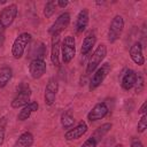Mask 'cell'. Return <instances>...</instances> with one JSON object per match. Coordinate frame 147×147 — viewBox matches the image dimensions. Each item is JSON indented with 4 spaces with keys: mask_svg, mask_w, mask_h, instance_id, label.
<instances>
[{
    "mask_svg": "<svg viewBox=\"0 0 147 147\" xmlns=\"http://www.w3.org/2000/svg\"><path fill=\"white\" fill-rule=\"evenodd\" d=\"M31 40H32V36L29 32H22L15 38L11 46V55L15 60H20L24 55V52L26 47L30 45Z\"/></svg>",
    "mask_w": 147,
    "mask_h": 147,
    "instance_id": "obj_1",
    "label": "cell"
},
{
    "mask_svg": "<svg viewBox=\"0 0 147 147\" xmlns=\"http://www.w3.org/2000/svg\"><path fill=\"white\" fill-rule=\"evenodd\" d=\"M60 55L62 59V62L64 64H68L71 62V60L76 55V40L72 36H65L60 45Z\"/></svg>",
    "mask_w": 147,
    "mask_h": 147,
    "instance_id": "obj_2",
    "label": "cell"
},
{
    "mask_svg": "<svg viewBox=\"0 0 147 147\" xmlns=\"http://www.w3.org/2000/svg\"><path fill=\"white\" fill-rule=\"evenodd\" d=\"M107 55V46L105 44H100L96 46V48L93 51L92 55L88 59V62L86 64V74L91 75L93 74L102 63Z\"/></svg>",
    "mask_w": 147,
    "mask_h": 147,
    "instance_id": "obj_3",
    "label": "cell"
},
{
    "mask_svg": "<svg viewBox=\"0 0 147 147\" xmlns=\"http://www.w3.org/2000/svg\"><path fill=\"white\" fill-rule=\"evenodd\" d=\"M111 70V67H110V63L106 62L103 64H101L92 75L90 82H88V90L90 91H94L95 88H98L102 83L103 80L106 79V77L108 76V74L110 72Z\"/></svg>",
    "mask_w": 147,
    "mask_h": 147,
    "instance_id": "obj_4",
    "label": "cell"
},
{
    "mask_svg": "<svg viewBox=\"0 0 147 147\" xmlns=\"http://www.w3.org/2000/svg\"><path fill=\"white\" fill-rule=\"evenodd\" d=\"M30 99H31V90H30L29 85L28 84H21L17 87V94L11 100L10 106L14 109L22 108L30 102Z\"/></svg>",
    "mask_w": 147,
    "mask_h": 147,
    "instance_id": "obj_5",
    "label": "cell"
},
{
    "mask_svg": "<svg viewBox=\"0 0 147 147\" xmlns=\"http://www.w3.org/2000/svg\"><path fill=\"white\" fill-rule=\"evenodd\" d=\"M124 30V18L121 15H115L110 22L109 29H108V41L110 44H114L122 36V32Z\"/></svg>",
    "mask_w": 147,
    "mask_h": 147,
    "instance_id": "obj_6",
    "label": "cell"
},
{
    "mask_svg": "<svg viewBox=\"0 0 147 147\" xmlns=\"http://www.w3.org/2000/svg\"><path fill=\"white\" fill-rule=\"evenodd\" d=\"M70 20H71V16H70V13L68 11H64L62 14H60L57 16V18L54 21V23L49 26L48 29V33L54 37V36H60L61 32H63L68 25L70 24Z\"/></svg>",
    "mask_w": 147,
    "mask_h": 147,
    "instance_id": "obj_7",
    "label": "cell"
},
{
    "mask_svg": "<svg viewBox=\"0 0 147 147\" xmlns=\"http://www.w3.org/2000/svg\"><path fill=\"white\" fill-rule=\"evenodd\" d=\"M17 13H18V8H17L16 3H10V5L6 6L0 11V24L5 29L9 28L13 24V22L15 21Z\"/></svg>",
    "mask_w": 147,
    "mask_h": 147,
    "instance_id": "obj_8",
    "label": "cell"
},
{
    "mask_svg": "<svg viewBox=\"0 0 147 147\" xmlns=\"http://www.w3.org/2000/svg\"><path fill=\"white\" fill-rule=\"evenodd\" d=\"M57 91H59V83H57V80L54 77L49 78L47 84H46L45 93H44V101H45L46 106H53L55 103Z\"/></svg>",
    "mask_w": 147,
    "mask_h": 147,
    "instance_id": "obj_9",
    "label": "cell"
},
{
    "mask_svg": "<svg viewBox=\"0 0 147 147\" xmlns=\"http://www.w3.org/2000/svg\"><path fill=\"white\" fill-rule=\"evenodd\" d=\"M47 64L44 59H33L29 64V72L33 79H39L46 74Z\"/></svg>",
    "mask_w": 147,
    "mask_h": 147,
    "instance_id": "obj_10",
    "label": "cell"
},
{
    "mask_svg": "<svg viewBox=\"0 0 147 147\" xmlns=\"http://www.w3.org/2000/svg\"><path fill=\"white\" fill-rule=\"evenodd\" d=\"M109 113V108L106 102H98L94 105V107L88 111L87 119L88 122H96L99 119L105 118Z\"/></svg>",
    "mask_w": 147,
    "mask_h": 147,
    "instance_id": "obj_11",
    "label": "cell"
},
{
    "mask_svg": "<svg viewBox=\"0 0 147 147\" xmlns=\"http://www.w3.org/2000/svg\"><path fill=\"white\" fill-rule=\"evenodd\" d=\"M87 124L84 121H80L76 126L69 129L65 133H64V139L67 141H72V140H77L79 138H82L86 132H87Z\"/></svg>",
    "mask_w": 147,
    "mask_h": 147,
    "instance_id": "obj_12",
    "label": "cell"
},
{
    "mask_svg": "<svg viewBox=\"0 0 147 147\" xmlns=\"http://www.w3.org/2000/svg\"><path fill=\"white\" fill-rule=\"evenodd\" d=\"M88 22H90V13H88V9L87 8H83L78 15H77V18H76V22H75V30L77 33H83L87 25H88Z\"/></svg>",
    "mask_w": 147,
    "mask_h": 147,
    "instance_id": "obj_13",
    "label": "cell"
},
{
    "mask_svg": "<svg viewBox=\"0 0 147 147\" xmlns=\"http://www.w3.org/2000/svg\"><path fill=\"white\" fill-rule=\"evenodd\" d=\"M131 60L137 64V65H144L145 64V56L142 53V45L140 41H136L129 51Z\"/></svg>",
    "mask_w": 147,
    "mask_h": 147,
    "instance_id": "obj_14",
    "label": "cell"
},
{
    "mask_svg": "<svg viewBox=\"0 0 147 147\" xmlns=\"http://www.w3.org/2000/svg\"><path fill=\"white\" fill-rule=\"evenodd\" d=\"M137 82V72L132 69H126L121 79V86L125 91H130L134 87Z\"/></svg>",
    "mask_w": 147,
    "mask_h": 147,
    "instance_id": "obj_15",
    "label": "cell"
},
{
    "mask_svg": "<svg viewBox=\"0 0 147 147\" xmlns=\"http://www.w3.org/2000/svg\"><path fill=\"white\" fill-rule=\"evenodd\" d=\"M96 42V36L94 33V31H88L86 33V36L84 37L83 39V42H82V47H80V53L82 55H88L92 51V48L94 47Z\"/></svg>",
    "mask_w": 147,
    "mask_h": 147,
    "instance_id": "obj_16",
    "label": "cell"
},
{
    "mask_svg": "<svg viewBox=\"0 0 147 147\" xmlns=\"http://www.w3.org/2000/svg\"><path fill=\"white\" fill-rule=\"evenodd\" d=\"M60 45L61 39L60 36L52 37V45H51V61L54 67H60Z\"/></svg>",
    "mask_w": 147,
    "mask_h": 147,
    "instance_id": "obj_17",
    "label": "cell"
},
{
    "mask_svg": "<svg viewBox=\"0 0 147 147\" xmlns=\"http://www.w3.org/2000/svg\"><path fill=\"white\" fill-rule=\"evenodd\" d=\"M39 108V103L37 101H30L28 105H25L24 107H22V109L18 111L17 114V119L23 122V121H26L28 118H30V116L37 111Z\"/></svg>",
    "mask_w": 147,
    "mask_h": 147,
    "instance_id": "obj_18",
    "label": "cell"
},
{
    "mask_svg": "<svg viewBox=\"0 0 147 147\" xmlns=\"http://www.w3.org/2000/svg\"><path fill=\"white\" fill-rule=\"evenodd\" d=\"M34 142V137L31 132L26 131V132H23L15 141L14 144V147H32Z\"/></svg>",
    "mask_w": 147,
    "mask_h": 147,
    "instance_id": "obj_19",
    "label": "cell"
},
{
    "mask_svg": "<svg viewBox=\"0 0 147 147\" xmlns=\"http://www.w3.org/2000/svg\"><path fill=\"white\" fill-rule=\"evenodd\" d=\"M29 53H30V56H32L33 59H44L46 54V46L41 41H36L34 45L31 46V49Z\"/></svg>",
    "mask_w": 147,
    "mask_h": 147,
    "instance_id": "obj_20",
    "label": "cell"
},
{
    "mask_svg": "<svg viewBox=\"0 0 147 147\" xmlns=\"http://www.w3.org/2000/svg\"><path fill=\"white\" fill-rule=\"evenodd\" d=\"M113 127V124L111 123H105V124H102L101 126H99L94 132H93V134L91 136L95 141H96V144L98 142H100L101 140H102V138L110 131V129Z\"/></svg>",
    "mask_w": 147,
    "mask_h": 147,
    "instance_id": "obj_21",
    "label": "cell"
},
{
    "mask_svg": "<svg viewBox=\"0 0 147 147\" xmlns=\"http://www.w3.org/2000/svg\"><path fill=\"white\" fill-rule=\"evenodd\" d=\"M11 78H13V69L10 67L0 68V88L6 87Z\"/></svg>",
    "mask_w": 147,
    "mask_h": 147,
    "instance_id": "obj_22",
    "label": "cell"
},
{
    "mask_svg": "<svg viewBox=\"0 0 147 147\" xmlns=\"http://www.w3.org/2000/svg\"><path fill=\"white\" fill-rule=\"evenodd\" d=\"M60 122L63 129H71L75 124V117L70 111H64L60 117Z\"/></svg>",
    "mask_w": 147,
    "mask_h": 147,
    "instance_id": "obj_23",
    "label": "cell"
},
{
    "mask_svg": "<svg viewBox=\"0 0 147 147\" xmlns=\"http://www.w3.org/2000/svg\"><path fill=\"white\" fill-rule=\"evenodd\" d=\"M56 7H57L56 6V1H53V0L47 1L45 7H44V15H45V17L46 18L52 17L53 14L56 11Z\"/></svg>",
    "mask_w": 147,
    "mask_h": 147,
    "instance_id": "obj_24",
    "label": "cell"
},
{
    "mask_svg": "<svg viewBox=\"0 0 147 147\" xmlns=\"http://www.w3.org/2000/svg\"><path fill=\"white\" fill-rule=\"evenodd\" d=\"M7 124H8V118H7V116H1V117H0V146H2L3 142H5Z\"/></svg>",
    "mask_w": 147,
    "mask_h": 147,
    "instance_id": "obj_25",
    "label": "cell"
},
{
    "mask_svg": "<svg viewBox=\"0 0 147 147\" xmlns=\"http://www.w3.org/2000/svg\"><path fill=\"white\" fill-rule=\"evenodd\" d=\"M134 91L137 94L141 93L144 87H145V79H144V76L141 75V72H138L137 74V82H136V85H134Z\"/></svg>",
    "mask_w": 147,
    "mask_h": 147,
    "instance_id": "obj_26",
    "label": "cell"
},
{
    "mask_svg": "<svg viewBox=\"0 0 147 147\" xmlns=\"http://www.w3.org/2000/svg\"><path fill=\"white\" fill-rule=\"evenodd\" d=\"M147 129V114L141 115L140 119L138 121V125H137V131L138 133H144Z\"/></svg>",
    "mask_w": 147,
    "mask_h": 147,
    "instance_id": "obj_27",
    "label": "cell"
},
{
    "mask_svg": "<svg viewBox=\"0 0 147 147\" xmlns=\"http://www.w3.org/2000/svg\"><path fill=\"white\" fill-rule=\"evenodd\" d=\"M96 141L92 138V137H90L88 139H86L83 144H82V146L80 147H96Z\"/></svg>",
    "mask_w": 147,
    "mask_h": 147,
    "instance_id": "obj_28",
    "label": "cell"
},
{
    "mask_svg": "<svg viewBox=\"0 0 147 147\" xmlns=\"http://www.w3.org/2000/svg\"><path fill=\"white\" fill-rule=\"evenodd\" d=\"M130 147H145V146H144V144H142L138 138H134V139L131 140Z\"/></svg>",
    "mask_w": 147,
    "mask_h": 147,
    "instance_id": "obj_29",
    "label": "cell"
},
{
    "mask_svg": "<svg viewBox=\"0 0 147 147\" xmlns=\"http://www.w3.org/2000/svg\"><path fill=\"white\" fill-rule=\"evenodd\" d=\"M5 28L0 24V47L3 46V42H5Z\"/></svg>",
    "mask_w": 147,
    "mask_h": 147,
    "instance_id": "obj_30",
    "label": "cell"
},
{
    "mask_svg": "<svg viewBox=\"0 0 147 147\" xmlns=\"http://www.w3.org/2000/svg\"><path fill=\"white\" fill-rule=\"evenodd\" d=\"M138 113L140 115H144V114H147V101H144V103L140 106V108L138 109Z\"/></svg>",
    "mask_w": 147,
    "mask_h": 147,
    "instance_id": "obj_31",
    "label": "cell"
},
{
    "mask_svg": "<svg viewBox=\"0 0 147 147\" xmlns=\"http://www.w3.org/2000/svg\"><path fill=\"white\" fill-rule=\"evenodd\" d=\"M68 5H69V2L67 0H59V1H56V6L60 7V8H65Z\"/></svg>",
    "mask_w": 147,
    "mask_h": 147,
    "instance_id": "obj_32",
    "label": "cell"
},
{
    "mask_svg": "<svg viewBox=\"0 0 147 147\" xmlns=\"http://www.w3.org/2000/svg\"><path fill=\"white\" fill-rule=\"evenodd\" d=\"M115 147H124V146H123V145H122V144H117V145H116V146H115Z\"/></svg>",
    "mask_w": 147,
    "mask_h": 147,
    "instance_id": "obj_33",
    "label": "cell"
},
{
    "mask_svg": "<svg viewBox=\"0 0 147 147\" xmlns=\"http://www.w3.org/2000/svg\"><path fill=\"white\" fill-rule=\"evenodd\" d=\"M0 3H1V5H3V3H6V1H5V0H1V1H0Z\"/></svg>",
    "mask_w": 147,
    "mask_h": 147,
    "instance_id": "obj_34",
    "label": "cell"
}]
</instances>
